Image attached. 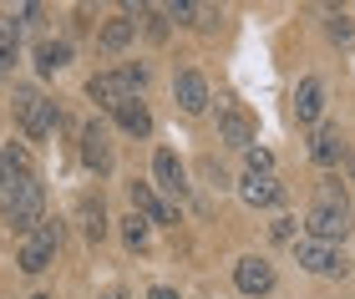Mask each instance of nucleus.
I'll list each match as a JSON object with an SVG mask.
<instances>
[{
    "label": "nucleus",
    "mask_w": 355,
    "mask_h": 299,
    "mask_svg": "<svg viewBox=\"0 0 355 299\" xmlns=\"http://www.w3.org/2000/svg\"><path fill=\"white\" fill-rule=\"evenodd\" d=\"M148 228H153V224H148L142 213H127V218H122V239L132 244V248H142V244H148Z\"/></svg>",
    "instance_id": "22"
},
{
    "label": "nucleus",
    "mask_w": 355,
    "mask_h": 299,
    "mask_svg": "<svg viewBox=\"0 0 355 299\" xmlns=\"http://www.w3.org/2000/svg\"><path fill=\"white\" fill-rule=\"evenodd\" d=\"M173 97H178V107H183L188 117H198L203 107H208V82L198 71H178L173 76Z\"/></svg>",
    "instance_id": "13"
},
{
    "label": "nucleus",
    "mask_w": 355,
    "mask_h": 299,
    "mask_svg": "<svg viewBox=\"0 0 355 299\" xmlns=\"http://www.w3.org/2000/svg\"><path fill=\"white\" fill-rule=\"evenodd\" d=\"M234 284L244 289V294H254V299L269 294V289H274V264H269V259H259V254L239 259V264H234Z\"/></svg>",
    "instance_id": "8"
},
{
    "label": "nucleus",
    "mask_w": 355,
    "mask_h": 299,
    "mask_svg": "<svg viewBox=\"0 0 355 299\" xmlns=\"http://www.w3.org/2000/svg\"><path fill=\"white\" fill-rule=\"evenodd\" d=\"M67 61H71V46H67V41H41V46H36V71H41V76H56Z\"/></svg>",
    "instance_id": "19"
},
{
    "label": "nucleus",
    "mask_w": 355,
    "mask_h": 299,
    "mask_svg": "<svg viewBox=\"0 0 355 299\" xmlns=\"http://www.w3.org/2000/svg\"><path fill=\"white\" fill-rule=\"evenodd\" d=\"M330 36H335V41H350V21H345V10H330Z\"/></svg>",
    "instance_id": "25"
},
{
    "label": "nucleus",
    "mask_w": 355,
    "mask_h": 299,
    "mask_svg": "<svg viewBox=\"0 0 355 299\" xmlns=\"http://www.w3.org/2000/svg\"><path fill=\"white\" fill-rule=\"evenodd\" d=\"M112 117H117V127L132 132V137H148V132H153V112H148V102H142V97L112 107Z\"/></svg>",
    "instance_id": "14"
},
{
    "label": "nucleus",
    "mask_w": 355,
    "mask_h": 299,
    "mask_svg": "<svg viewBox=\"0 0 355 299\" xmlns=\"http://www.w3.org/2000/svg\"><path fill=\"white\" fill-rule=\"evenodd\" d=\"M15 117H21V132L31 143H46L61 122V107L51 97H41V91H15Z\"/></svg>",
    "instance_id": "4"
},
{
    "label": "nucleus",
    "mask_w": 355,
    "mask_h": 299,
    "mask_svg": "<svg viewBox=\"0 0 355 299\" xmlns=\"http://www.w3.org/2000/svg\"><path fill=\"white\" fill-rule=\"evenodd\" d=\"M132 36H137V21H107L102 36H96V46H102V56H117V51L132 46Z\"/></svg>",
    "instance_id": "18"
},
{
    "label": "nucleus",
    "mask_w": 355,
    "mask_h": 299,
    "mask_svg": "<svg viewBox=\"0 0 355 299\" xmlns=\"http://www.w3.org/2000/svg\"><path fill=\"white\" fill-rule=\"evenodd\" d=\"M304 228H310V239H320V244H340L350 233V198H345L340 183H320V198H315V208L304 213Z\"/></svg>",
    "instance_id": "2"
},
{
    "label": "nucleus",
    "mask_w": 355,
    "mask_h": 299,
    "mask_svg": "<svg viewBox=\"0 0 355 299\" xmlns=\"http://www.w3.org/2000/svg\"><path fill=\"white\" fill-rule=\"evenodd\" d=\"M0 61H15V21H0Z\"/></svg>",
    "instance_id": "24"
},
{
    "label": "nucleus",
    "mask_w": 355,
    "mask_h": 299,
    "mask_svg": "<svg viewBox=\"0 0 355 299\" xmlns=\"http://www.w3.org/2000/svg\"><path fill=\"white\" fill-rule=\"evenodd\" d=\"M168 21H183V26H214L218 15L208 10V6H193V0H173V6H163Z\"/></svg>",
    "instance_id": "20"
},
{
    "label": "nucleus",
    "mask_w": 355,
    "mask_h": 299,
    "mask_svg": "<svg viewBox=\"0 0 355 299\" xmlns=\"http://www.w3.org/2000/svg\"><path fill=\"white\" fill-rule=\"evenodd\" d=\"M82 228H87V239L96 244V239H107V208H102V203H82Z\"/></svg>",
    "instance_id": "21"
},
{
    "label": "nucleus",
    "mask_w": 355,
    "mask_h": 299,
    "mask_svg": "<svg viewBox=\"0 0 355 299\" xmlns=\"http://www.w3.org/2000/svg\"><path fill=\"white\" fill-rule=\"evenodd\" d=\"M31 299H51V294H31Z\"/></svg>",
    "instance_id": "29"
},
{
    "label": "nucleus",
    "mask_w": 355,
    "mask_h": 299,
    "mask_svg": "<svg viewBox=\"0 0 355 299\" xmlns=\"http://www.w3.org/2000/svg\"><path fill=\"white\" fill-rule=\"evenodd\" d=\"M340 152H345L340 127H315V137H310V157H315L320 167H335V163H340Z\"/></svg>",
    "instance_id": "16"
},
{
    "label": "nucleus",
    "mask_w": 355,
    "mask_h": 299,
    "mask_svg": "<svg viewBox=\"0 0 355 299\" xmlns=\"http://www.w3.org/2000/svg\"><path fill=\"white\" fill-rule=\"evenodd\" d=\"M244 163H249V172H259V178H264V172H274V152L269 147H249Z\"/></svg>",
    "instance_id": "23"
},
{
    "label": "nucleus",
    "mask_w": 355,
    "mask_h": 299,
    "mask_svg": "<svg viewBox=\"0 0 355 299\" xmlns=\"http://www.w3.org/2000/svg\"><path fill=\"white\" fill-rule=\"evenodd\" d=\"M82 163L96 172V178H107V172H112V143H107L102 122H87V127H82Z\"/></svg>",
    "instance_id": "9"
},
{
    "label": "nucleus",
    "mask_w": 355,
    "mask_h": 299,
    "mask_svg": "<svg viewBox=\"0 0 355 299\" xmlns=\"http://www.w3.org/2000/svg\"><path fill=\"white\" fill-rule=\"evenodd\" d=\"M153 188H163L168 198H183V193H188V178H183V163H178V152H168V147L153 152Z\"/></svg>",
    "instance_id": "10"
},
{
    "label": "nucleus",
    "mask_w": 355,
    "mask_h": 299,
    "mask_svg": "<svg viewBox=\"0 0 355 299\" xmlns=\"http://www.w3.org/2000/svg\"><path fill=\"white\" fill-rule=\"evenodd\" d=\"M148 299H178V294H173V289H168V284H157V289H153V294H148Z\"/></svg>",
    "instance_id": "27"
},
{
    "label": "nucleus",
    "mask_w": 355,
    "mask_h": 299,
    "mask_svg": "<svg viewBox=\"0 0 355 299\" xmlns=\"http://www.w3.org/2000/svg\"><path fill=\"white\" fill-rule=\"evenodd\" d=\"M218 137H223L229 147L249 152V147H254V117L239 112V107H223V112H218Z\"/></svg>",
    "instance_id": "12"
},
{
    "label": "nucleus",
    "mask_w": 355,
    "mask_h": 299,
    "mask_svg": "<svg viewBox=\"0 0 355 299\" xmlns=\"http://www.w3.org/2000/svg\"><path fill=\"white\" fill-rule=\"evenodd\" d=\"M142 87H148V66H142V61H132V66H122V71H96L92 82H87V97L112 112V107L132 102Z\"/></svg>",
    "instance_id": "3"
},
{
    "label": "nucleus",
    "mask_w": 355,
    "mask_h": 299,
    "mask_svg": "<svg viewBox=\"0 0 355 299\" xmlns=\"http://www.w3.org/2000/svg\"><path fill=\"white\" fill-rule=\"evenodd\" d=\"M56 248H61V224H56V218H41V228L21 244V259H15V264H21L26 274H46L51 259H56Z\"/></svg>",
    "instance_id": "5"
},
{
    "label": "nucleus",
    "mask_w": 355,
    "mask_h": 299,
    "mask_svg": "<svg viewBox=\"0 0 355 299\" xmlns=\"http://www.w3.org/2000/svg\"><path fill=\"white\" fill-rule=\"evenodd\" d=\"M295 259H300V269H310V274H345V254H340V244H320V239H295Z\"/></svg>",
    "instance_id": "6"
},
{
    "label": "nucleus",
    "mask_w": 355,
    "mask_h": 299,
    "mask_svg": "<svg viewBox=\"0 0 355 299\" xmlns=\"http://www.w3.org/2000/svg\"><path fill=\"white\" fill-rule=\"evenodd\" d=\"M0 218L10 224V233H36L41 218H46V188L36 172H26V178H15L6 193H0Z\"/></svg>",
    "instance_id": "1"
},
{
    "label": "nucleus",
    "mask_w": 355,
    "mask_h": 299,
    "mask_svg": "<svg viewBox=\"0 0 355 299\" xmlns=\"http://www.w3.org/2000/svg\"><path fill=\"white\" fill-rule=\"evenodd\" d=\"M274 239H279V244L295 239V218H279V224H274Z\"/></svg>",
    "instance_id": "26"
},
{
    "label": "nucleus",
    "mask_w": 355,
    "mask_h": 299,
    "mask_svg": "<svg viewBox=\"0 0 355 299\" xmlns=\"http://www.w3.org/2000/svg\"><path fill=\"white\" fill-rule=\"evenodd\" d=\"M132 213H142V218H148V224H173V208H168V203L163 198H157L153 193V188L148 183H132Z\"/></svg>",
    "instance_id": "15"
},
{
    "label": "nucleus",
    "mask_w": 355,
    "mask_h": 299,
    "mask_svg": "<svg viewBox=\"0 0 355 299\" xmlns=\"http://www.w3.org/2000/svg\"><path fill=\"white\" fill-rule=\"evenodd\" d=\"M26 172H31L26 147H21V143H6V147H0V193H6L15 178H26Z\"/></svg>",
    "instance_id": "17"
},
{
    "label": "nucleus",
    "mask_w": 355,
    "mask_h": 299,
    "mask_svg": "<svg viewBox=\"0 0 355 299\" xmlns=\"http://www.w3.org/2000/svg\"><path fill=\"white\" fill-rule=\"evenodd\" d=\"M107 299H127V294H122V289H112V294H107Z\"/></svg>",
    "instance_id": "28"
},
{
    "label": "nucleus",
    "mask_w": 355,
    "mask_h": 299,
    "mask_svg": "<svg viewBox=\"0 0 355 299\" xmlns=\"http://www.w3.org/2000/svg\"><path fill=\"white\" fill-rule=\"evenodd\" d=\"M320 117H325V87H320V76H304L295 87V122L300 127H315Z\"/></svg>",
    "instance_id": "11"
},
{
    "label": "nucleus",
    "mask_w": 355,
    "mask_h": 299,
    "mask_svg": "<svg viewBox=\"0 0 355 299\" xmlns=\"http://www.w3.org/2000/svg\"><path fill=\"white\" fill-rule=\"evenodd\" d=\"M239 198L249 203V208H279L284 203V183L274 178V172H244V183H239Z\"/></svg>",
    "instance_id": "7"
}]
</instances>
